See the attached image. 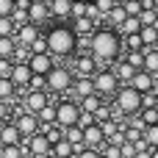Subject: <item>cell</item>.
I'll return each instance as SVG.
<instances>
[{
    "label": "cell",
    "instance_id": "obj_1",
    "mask_svg": "<svg viewBox=\"0 0 158 158\" xmlns=\"http://www.w3.org/2000/svg\"><path fill=\"white\" fill-rule=\"evenodd\" d=\"M119 50H122V39L117 36V31H111V28L94 31L92 44H89V53L94 56V61H111L119 56Z\"/></svg>",
    "mask_w": 158,
    "mask_h": 158
},
{
    "label": "cell",
    "instance_id": "obj_2",
    "mask_svg": "<svg viewBox=\"0 0 158 158\" xmlns=\"http://www.w3.org/2000/svg\"><path fill=\"white\" fill-rule=\"evenodd\" d=\"M44 39H47V53H53V56H72L75 47H78V36H75L72 28H67V25L50 28V31L44 33Z\"/></svg>",
    "mask_w": 158,
    "mask_h": 158
},
{
    "label": "cell",
    "instance_id": "obj_3",
    "mask_svg": "<svg viewBox=\"0 0 158 158\" xmlns=\"http://www.w3.org/2000/svg\"><path fill=\"white\" fill-rule=\"evenodd\" d=\"M114 108H117L119 114L136 117V114H142V94H139L136 89H131V86H122V89H117V103H114Z\"/></svg>",
    "mask_w": 158,
    "mask_h": 158
},
{
    "label": "cell",
    "instance_id": "obj_4",
    "mask_svg": "<svg viewBox=\"0 0 158 158\" xmlns=\"http://www.w3.org/2000/svg\"><path fill=\"white\" fill-rule=\"evenodd\" d=\"M78 117H81V106H78V103L64 100V103L56 106V125H58L61 131L75 128V125H78Z\"/></svg>",
    "mask_w": 158,
    "mask_h": 158
},
{
    "label": "cell",
    "instance_id": "obj_5",
    "mask_svg": "<svg viewBox=\"0 0 158 158\" xmlns=\"http://www.w3.org/2000/svg\"><path fill=\"white\" fill-rule=\"evenodd\" d=\"M44 81H47V92H67V89H72V83H75V81H72V72H69L67 67H53Z\"/></svg>",
    "mask_w": 158,
    "mask_h": 158
},
{
    "label": "cell",
    "instance_id": "obj_6",
    "mask_svg": "<svg viewBox=\"0 0 158 158\" xmlns=\"http://www.w3.org/2000/svg\"><path fill=\"white\" fill-rule=\"evenodd\" d=\"M92 81H94V94H97V97H100V94H117V89H119V81H117V75H114L111 69L94 72Z\"/></svg>",
    "mask_w": 158,
    "mask_h": 158
},
{
    "label": "cell",
    "instance_id": "obj_7",
    "mask_svg": "<svg viewBox=\"0 0 158 158\" xmlns=\"http://www.w3.org/2000/svg\"><path fill=\"white\" fill-rule=\"evenodd\" d=\"M44 106H50V97H47V92H25V100H22V114H39Z\"/></svg>",
    "mask_w": 158,
    "mask_h": 158
},
{
    "label": "cell",
    "instance_id": "obj_8",
    "mask_svg": "<svg viewBox=\"0 0 158 158\" xmlns=\"http://www.w3.org/2000/svg\"><path fill=\"white\" fill-rule=\"evenodd\" d=\"M14 128L19 131L22 139H31V136L39 133V119H36L33 114H19V117L14 119Z\"/></svg>",
    "mask_w": 158,
    "mask_h": 158
},
{
    "label": "cell",
    "instance_id": "obj_9",
    "mask_svg": "<svg viewBox=\"0 0 158 158\" xmlns=\"http://www.w3.org/2000/svg\"><path fill=\"white\" fill-rule=\"evenodd\" d=\"M53 67H56V64H53L50 53H44V56H33V58L28 61V69H31V75H36V78H47Z\"/></svg>",
    "mask_w": 158,
    "mask_h": 158
},
{
    "label": "cell",
    "instance_id": "obj_10",
    "mask_svg": "<svg viewBox=\"0 0 158 158\" xmlns=\"http://www.w3.org/2000/svg\"><path fill=\"white\" fill-rule=\"evenodd\" d=\"M50 19V3L44 0H31V8H28V22L39 28V22Z\"/></svg>",
    "mask_w": 158,
    "mask_h": 158
},
{
    "label": "cell",
    "instance_id": "obj_11",
    "mask_svg": "<svg viewBox=\"0 0 158 158\" xmlns=\"http://www.w3.org/2000/svg\"><path fill=\"white\" fill-rule=\"evenodd\" d=\"M11 39H14V44H22V47H31V44H33V42L39 39V28L28 22V25L17 28V33H14Z\"/></svg>",
    "mask_w": 158,
    "mask_h": 158
},
{
    "label": "cell",
    "instance_id": "obj_12",
    "mask_svg": "<svg viewBox=\"0 0 158 158\" xmlns=\"http://www.w3.org/2000/svg\"><path fill=\"white\" fill-rule=\"evenodd\" d=\"M28 150H31V156H36V158L53 156V147H50V142H47L42 133H36V136H31V139H28Z\"/></svg>",
    "mask_w": 158,
    "mask_h": 158
},
{
    "label": "cell",
    "instance_id": "obj_13",
    "mask_svg": "<svg viewBox=\"0 0 158 158\" xmlns=\"http://www.w3.org/2000/svg\"><path fill=\"white\" fill-rule=\"evenodd\" d=\"M72 64H75V69H78V75H81V78H92V75L97 72V69H94V67H97V61H94V56H92V53L78 56Z\"/></svg>",
    "mask_w": 158,
    "mask_h": 158
},
{
    "label": "cell",
    "instance_id": "obj_14",
    "mask_svg": "<svg viewBox=\"0 0 158 158\" xmlns=\"http://www.w3.org/2000/svg\"><path fill=\"white\" fill-rule=\"evenodd\" d=\"M153 81H156V78H153L150 72H144V69H139V72L133 75V81H131L128 86H131V89H136L139 94H150V92H153Z\"/></svg>",
    "mask_w": 158,
    "mask_h": 158
},
{
    "label": "cell",
    "instance_id": "obj_15",
    "mask_svg": "<svg viewBox=\"0 0 158 158\" xmlns=\"http://www.w3.org/2000/svg\"><path fill=\"white\" fill-rule=\"evenodd\" d=\"M19 142H22V136H19V131L14 128V122H11V125H8V122L0 125V147H17Z\"/></svg>",
    "mask_w": 158,
    "mask_h": 158
},
{
    "label": "cell",
    "instance_id": "obj_16",
    "mask_svg": "<svg viewBox=\"0 0 158 158\" xmlns=\"http://www.w3.org/2000/svg\"><path fill=\"white\" fill-rule=\"evenodd\" d=\"M31 78H33V75H31L28 64H14V67H11L8 81L14 83V89H17V86H28V83H31Z\"/></svg>",
    "mask_w": 158,
    "mask_h": 158
},
{
    "label": "cell",
    "instance_id": "obj_17",
    "mask_svg": "<svg viewBox=\"0 0 158 158\" xmlns=\"http://www.w3.org/2000/svg\"><path fill=\"white\" fill-rule=\"evenodd\" d=\"M72 92H75L81 100H86V97L94 94V81H92V78H78V81L72 83Z\"/></svg>",
    "mask_w": 158,
    "mask_h": 158
},
{
    "label": "cell",
    "instance_id": "obj_18",
    "mask_svg": "<svg viewBox=\"0 0 158 158\" xmlns=\"http://www.w3.org/2000/svg\"><path fill=\"white\" fill-rule=\"evenodd\" d=\"M50 17H58V19L72 17V0H53L50 3Z\"/></svg>",
    "mask_w": 158,
    "mask_h": 158
},
{
    "label": "cell",
    "instance_id": "obj_19",
    "mask_svg": "<svg viewBox=\"0 0 158 158\" xmlns=\"http://www.w3.org/2000/svg\"><path fill=\"white\" fill-rule=\"evenodd\" d=\"M114 75H117V81H125V86L133 81V75H136V69L128 64V61H117V69H111Z\"/></svg>",
    "mask_w": 158,
    "mask_h": 158
},
{
    "label": "cell",
    "instance_id": "obj_20",
    "mask_svg": "<svg viewBox=\"0 0 158 158\" xmlns=\"http://www.w3.org/2000/svg\"><path fill=\"white\" fill-rule=\"evenodd\" d=\"M139 36H142V44H144L147 50H156L158 47V25L156 28H142Z\"/></svg>",
    "mask_w": 158,
    "mask_h": 158
},
{
    "label": "cell",
    "instance_id": "obj_21",
    "mask_svg": "<svg viewBox=\"0 0 158 158\" xmlns=\"http://www.w3.org/2000/svg\"><path fill=\"white\" fill-rule=\"evenodd\" d=\"M144 72H150L153 78L158 75V47L156 50H144Z\"/></svg>",
    "mask_w": 158,
    "mask_h": 158
},
{
    "label": "cell",
    "instance_id": "obj_22",
    "mask_svg": "<svg viewBox=\"0 0 158 158\" xmlns=\"http://www.w3.org/2000/svg\"><path fill=\"white\" fill-rule=\"evenodd\" d=\"M31 58H33L31 47H22V44H17V47H14V56H11V64H28Z\"/></svg>",
    "mask_w": 158,
    "mask_h": 158
},
{
    "label": "cell",
    "instance_id": "obj_23",
    "mask_svg": "<svg viewBox=\"0 0 158 158\" xmlns=\"http://www.w3.org/2000/svg\"><path fill=\"white\" fill-rule=\"evenodd\" d=\"M14 83L8 81V78H0V103H11L14 100Z\"/></svg>",
    "mask_w": 158,
    "mask_h": 158
},
{
    "label": "cell",
    "instance_id": "obj_24",
    "mask_svg": "<svg viewBox=\"0 0 158 158\" xmlns=\"http://www.w3.org/2000/svg\"><path fill=\"white\" fill-rule=\"evenodd\" d=\"M100 106H103V103H100V97H97V94H92V97L81 100V111H83V114H97V111H100Z\"/></svg>",
    "mask_w": 158,
    "mask_h": 158
},
{
    "label": "cell",
    "instance_id": "obj_25",
    "mask_svg": "<svg viewBox=\"0 0 158 158\" xmlns=\"http://www.w3.org/2000/svg\"><path fill=\"white\" fill-rule=\"evenodd\" d=\"M53 156L56 158H72L75 153H72V144H69L67 139H61L58 144H53Z\"/></svg>",
    "mask_w": 158,
    "mask_h": 158
},
{
    "label": "cell",
    "instance_id": "obj_26",
    "mask_svg": "<svg viewBox=\"0 0 158 158\" xmlns=\"http://www.w3.org/2000/svg\"><path fill=\"white\" fill-rule=\"evenodd\" d=\"M106 17H108V22H111V25H117V28H119V25L128 19V14H125L122 3H117V6H114V11H111V14H106Z\"/></svg>",
    "mask_w": 158,
    "mask_h": 158
},
{
    "label": "cell",
    "instance_id": "obj_27",
    "mask_svg": "<svg viewBox=\"0 0 158 158\" xmlns=\"http://www.w3.org/2000/svg\"><path fill=\"white\" fill-rule=\"evenodd\" d=\"M14 39L8 36V39H0V61H11V56H14Z\"/></svg>",
    "mask_w": 158,
    "mask_h": 158
},
{
    "label": "cell",
    "instance_id": "obj_28",
    "mask_svg": "<svg viewBox=\"0 0 158 158\" xmlns=\"http://www.w3.org/2000/svg\"><path fill=\"white\" fill-rule=\"evenodd\" d=\"M36 119H39V125H47V122L56 125V106H44V108L36 114Z\"/></svg>",
    "mask_w": 158,
    "mask_h": 158
},
{
    "label": "cell",
    "instance_id": "obj_29",
    "mask_svg": "<svg viewBox=\"0 0 158 158\" xmlns=\"http://www.w3.org/2000/svg\"><path fill=\"white\" fill-rule=\"evenodd\" d=\"M125 61H128L136 72H139V69H144V50H139V53H128V58H125Z\"/></svg>",
    "mask_w": 158,
    "mask_h": 158
},
{
    "label": "cell",
    "instance_id": "obj_30",
    "mask_svg": "<svg viewBox=\"0 0 158 158\" xmlns=\"http://www.w3.org/2000/svg\"><path fill=\"white\" fill-rule=\"evenodd\" d=\"M144 142H147V147H150V150H158V125L144 128Z\"/></svg>",
    "mask_w": 158,
    "mask_h": 158
},
{
    "label": "cell",
    "instance_id": "obj_31",
    "mask_svg": "<svg viewBox=\"0 0 158 158\" xmlns=\"http://www.w3.org/2000/svg\"><path fill=\"white\" fill-rule=\"evenodd\" d=\"M122 8H125V14L128 17H139L144 8H142V0H128V3H122Z\"/></svg>",
    "mask_w": 158,
    "mask_h": 158
},
{
    "label": "cell",
    "instance_id": "obj_32",
    "mask_svg": "<svg viewBox=\"0 0 158 158\" xmlns=\"http://www.w3.org/2000/svg\"><path fill=\"white\" fill-rule=\"evenodd\" d=\"M31 53H33V56H44V53H47V39H44V33H39V39L31 44Z\"/></svg>",
    "mask_w": 158,
    "mask_h": 158
},
{
    "label": "cell",
    "instance_id": "obj_33",
    "mask_svg": "<svg viewBox=\"0 0 158 158\" xmlns=\"http://www.w3.org/2000/svg\"><path fill=\"white\" fill-rule=\"evenodd\" d=\"M92 125H97L94 114H83V111H81V117H78V128H81V131H86V128H92Z\"/></svg>",
    "mask_w": 158,
    "mask_h": 158
},
{
    "label": "cell",
    "instance_id": "obj_34",
    "mask_svg": "<svg viewBox=\"0 0 158 158\" xmlns=\"http://www.w3.org/2000/svg\"><path fill=\"white\" fill-rule=\"evenodd\" d=\"M14 14V0H0V19Z\"/></svg>",
    "mask_w": 158,
    "mask_h": 158
},
{
    "label": "cell",
    "instance_id": "obj_35",
    "mask_svg": "<svg viewBox=\"0 0 158 158\" xmlns=\"http://www.w3.org/2000/svg\"><path fill=\"white\" fill-rule=\"evenodd\" d=\"M0 158H22L19 147H0Z\"/></svg>",
    "mask_w": 158,
    "mask_h": 158
},
{
    "label": "cell",
    "instance_id": "obj_36",
    "mask_svg": "<svg viewBox=\"0 0 158 158\" xmlns=\"http://www.w3.org/2000/svg\"><path fill=\"white\" fill-rule=\"evenodd\" d=\"M86 17V3H72V19Z\"/></svg>",
    "mask_w": 158,
    "mask_h": 158
},
{
    "label": "cell",
    "instance_id": "obj_37",
    "mask_svg": "<svg viewBox=\"0 0 158 158\" xmlns=\"http://www.w3.org/2000/svg\"><path fill=\"white\" fill-rule=\"evenodd\" d=\"M119 156H122V158H136V147H133V144H128V142H125V144H122V147H119Z\"/></svg>",
    "mask_w": 158,
    "mask_h": 158
},
{
    "label": "cell",
    "instance_id": "obj_38",
    "mask_svg": "<svg viewBox=\"0 0 158 158\" xmlns=\"http://www.w3.org/2000/svg\"><path fill=\"white\" fill-rule=\"evenodd\" d=\"M75 158H103V156H100V153H94V150H81Z\"/></svg>",
    "mask_w": 158,
    "mask_h": 158
},
{
    "label": "cell",
    "instance_id": "obj_39",
    "mask_svg": "<svg viewBox=\"0 0 158 158\" xmlns=\"http://www.w3.org/2000/svg\"><path fill=\"white\" fill-rule=\"evenodd\" d=\"M8 117V103H0V122H6Z\"/></svg>",
    "mask_w": 158,
    "mask_h": 158
},
{
    "label": "cell",
    "instance_id": "obj_40",
    "mask_svg": "<svg viewBox=\"0 0 158 158\" xmlns=\"http://www.w3.org/2000/svg\"><path fill=\"white\" fill-rule=\"evenodd\" d=\"M136 158H153V150H139Z\"/></svg>",
    "mask_w": 158,
    "mask_h": 158
},
{
    "label": "cell",
    "instance_id": "obj_41",
    "mask_svg": "<svg viewBox=\"0 0 158 158\" xmlns=\"http://www.w3.org/2000/svg\"><path fill=\"white\" fill-rule=\"evenodd\" d=\"M153 97L158 100V75H156V81H153Z\"/></svg>",
    "mask_w": 158,
    "mask_h": 158
},
{
    "label": "cell",
    "instance_id": "obj_42",
    "mask_svg": "<svg viewBox=\"0 0 158 158\" xmlns=\"http://www.w3.org/2000/svg\"><path fill=\"white\" fill-rule=\"evenodd\" d=\"M153 14H156V17H158V0H156V3H153Z\"/></svg>",
    "mask_w": 158,
    "mask_h": 158
},
{
    "label": "cell",
    "instance_id": "obj_43",
    "mask_svg": "<svg viewBox=\"0 0 158 158\" xmlns=\"http://www.w3.org/2000/svg\"><path fill=\"white\" fill-rule=\"evenodd\" d=\"M153 158H158V150H153Z\"/></svg>",
    "mask_w": 158,
    "mask_h": 158
},
{
    "label": "cell",
    "instance_id": "obj_44",
    "mask_svg": "<svg viewBox=\"0 0 158 158\" xmlns=\"http://www.w3.org/2000/svg\"><path fill=\"white\" fill-rule=\"evenodd\" d=\"M156 114H158V106H156Z\"/></svg>",
    "mask_w": 158,
    "mask_h": 158
}]
</instances>
